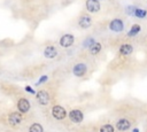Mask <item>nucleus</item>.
Masks as SVG:
<instances>
[{"label": "nucleus", "mask_w": 147, "mask_h": 132, "mask_svg": "<svg viewBox=\"0 0 147 132\" xmlns=\"http://www.w3.org/2000/svg\"><path fill=\"white\" fill-rule=\"evenodd\" d=\"M86 71H87V68H86V65H85L84 63H78V64H76V65L74 67V69H72L74 75L77 76V77L84 76V75L86 73Z\"/></svg>", "instance_id": "423d86ee"}, {"label": "nucleus", "mask_w": 147, "mask_h": 132, "mask_svg": "<svg viewBox=\"0 0 147 132\" xmlns=\"http://www.w3.org/2000/svg\"><path fill=\"white\" fill-rule=\"evenodd\" d=\"M91 24H92V18H91V16H88L86 14L82 15L78 20V25L82 29H88L91 26Z\"/></svg>", "instance_id": "39448f33"}, {"label": "nucleus", "mask_w": 147, "mask_h": 132, "mask_svg": "<svg viewBox=\"0 0 147 132\" xmlns=\"http://www.w3.org/2000/svg\"><path fill=\"white\" fill-rule=\"evenodd\" d=\"M52 115H53L54 118L61 121V119H63L65 117L67 112H65V109L63 107H61V106H54L52 108Z\"/></svg>", "instance_id": "f257e3e1"}, {"label": "nucleus", "mask_w": 147, "mask_h": 132, "mask_svg": "<svg viewBox=\"0 0 147 132\" xmlns=\"http://www.w3.org/2000/svg\"><path fill=\"white\" fill-rule=\"evenodd\" d=\"M134 9H136V7H134V6H127V8H126V13H127L129 15H133Z\"/></svg>", "instance_id": "aec40b11"}, {"label": "nucleus", "mask_w": 147, "mask_h": 132, "mask_svg": "<svg viewBox=\"0 0 147 132\" xmlns=\"http://www.w3.org/2000/svg\"><path fill=\"white\" fill-rule=\"evenodd\" d=\"M100 51H101V44H100V42L94 41V42L90 46V52H91V54H93V55H96L98 53H100Z\"/></svg>", "instance_id": "4468645a"}, {"label": "nucleus", "mask_w": 147, "mask_h": 132, "mask_svg": "<svg viewBox=\"0 0 147 132\" xmlns=\"http://www.w3.org/2000/svg\"><path fill=\"white\" fill-rule=\"evenodd\" d=\"M140 30H141V28H140L139 24H133V25L131 26L130 31L127 32V36H129V37H134V36H137V34L140 32Z\"/></svg>", "instance_id": "2eb2a0df"}, {"label": "nucleus", "mask_w": 147, "mask_h": 132, "mask_svg": "<svg viewBox=\"0 0 147 132\" xmlns=\"http://www.w3.org/2000/svg\"><path fill=\"white\" fill-rule=\"evenodd\" d=\"M75 41V37L70 33H67V34H63L61 38H60V45L64 48H68L70 47Z\"/></svg>", "instance_id": "f03ea898"}, {"label": "nucleus", "mask_w": 147, "mask_h": 132, "mask_svg": "<svg viewBox=\"0 0 147 132\" xmlns=\"http://www.w3.org/2000/svg\"><path fill=\"white\" fill-rule=\"evenodd\" d=\"M93 42H94V39H93V38H87V39H85V40H84L83 46H84V47H86V48H90V46H91Z\"/></svg>", "instance_id": "6ab92c4d"}, {"label": "nucleus", "mask_w": 147, "mask_h": 132, "mask_svg": "<svg viewBox=\"0 0 147 132\" xmlns=\"http://www.w3.org/2000/svg\"><path fill=\"white\" fill-rule=\"evenodd\" d=\"M132 52H133V47H132V45H130V44H123V45L119 47V53H121L122 55H130Z\"/></svg>", "instance_id": "ddd939ff"}, {"label": "nucleus", "mask_w": 147, "mask_h": 132, "mask_svg": "<svg viewBox=\"0 0 147 132\" xmlns=\"http://www.w3.org/2000/svg\"><path fill=\"white\" fill-rule=\"evenodd\" d=\"M44 55L47 59H54L57 55V51H56V48L54 46H47L44 49Z\"/></svg>", "instance_id": "9b49d317"}, {"label": "nucleus", "mask_w": 147, "mask_h": 132, "mask_svg": "<svg viewBox=\"0 0 147 132\" xmlns=\"http://www.w3.org/2000/svg\"><path fill=\"white\" fill-rule=\"evenodd\" d=\"M25 91H26V92H30V93H32V94H34V91H33L30 86H26V87H25Z\"/></svg>", "instance_id": "4be33fe9"}, {"label": "nucleus", "mask_w": 147, "mask_h": 132, "mask_svg": "<svg viewBox=\"0 0 147 132\" xmlns=\"http://www.w3.org/2000/svg\"><path fill=\"white\" fill-rule=\"evenodd\" d=\"M85 6L90 13H96L100 10V7H101L99 0H86Z\"/></svg>", "instance_id": "20e7f679"}, {"label": "nucleus", "mask_w": 147, "mask_h": 132, "mask_svg": "<svg viewBox=\"0 0 147 132\" xmlns=\"http://www.w3.org/2000/svg\"><path fill=\"white\" fill-rule=\"evenodd\" d=\"M109 29L114 32H121L124 29V23L119 18H115L109 23Z\"/></svg>", "instance_id": "7ed1b4c3"}, {"label": "nucleus", "mask_w": 147, "mask_h": 132, "mask_svg": "<svg viewBox=\"0 0 147 132\" xmlns=\"http://www.w3.org/2000/svg\"><path fill=\"white\" fill-rule=\"evenodd\" d=\"M29 132H44V130H42V126H41L40 124H38V123H33V124L30 126Z\"/></svg>", "instance_id": "f3484780"}, {"label": "nucleus", "mask_w": 147, "mask_h": 132, "mask_svg": "<svg viewBox=\"0 0 147 132\" xmlns=\"http://www.w3.org/2000/svg\"><path fill=\"white\" fill-rule=\"evenodd\" d=\"M69 117H70L71 122H74V123H80L83 121V118H84L83 112L80 110H77V109L76 110H71L70 114H69Z\"/></svg>", "instance_id": "6e6552de"}, {"label": "nucleus", "mask_w": 147, "mask_h": 132, "mask_svg": "<svg viewBox=\"0 0 147 132\" xmlns=\"http://www.w3.org/2000/svg\"><path fill=\"white\" fill-rule=\"evenodd\" d=\"M133 132H138V129H134V130H133Z\"/></svg>", "instance_id": "5701e85b"}, {"label": "nucleus", "mask_w": 147, "mask_h": 132, "mask_svg": "<svg viewBox=\"0 0 147 132\" xmlns=\"http://www.w3.org/2000/svg\"><path fill=\"white\" fill-rule=\"evenodd\" d=\"M17 108H18V110H20L21 112H28L29 109H30V102H29L26 99L22 98V99H20L18 102H17Z\"/></svg>", "instance_id": "1a4fd4ad"}, {"label": "nucleus", "mask_w": 147, "mask_h": 132, "mask_svg": "<svg viewBox=\"0 0 147 132\" xmlns=\"http://www.w3.org/2000/svg\"><path fill=\"white\" fill-rule=\"evenodd\" d=\"M48 79V77L47 76H42V77H40V79H39V81H37L36 83V85L38 86V85H40V84H42V83H45L46 80Z\"/></svg>", "instance_id": "412c9836"}, {"label": "nucleus", "mask_w": 147, "mask_h": 132, "mask_svg": "<svg viewBox=\"0 0 147 132\" xmlns=\"http://www.w3.org/2000/svg\"><path fill=\"white\" fill-rule=\"evenodd\" d=\"M37 99H38V102L42 106H46L48 102H49V95L46 91H40L38 92L37 94Z\"/></svg>", "instance_id": "9d476101"}, {"label": "nucleus", "mask_w": 147, "mask_h": 132, "mask_svg": "<svg viewBox=\"0 0 147 132\" xmlns=\"http://www.w3.org/2000/svg\"><path fill=\"white\" fill-rule=\"evenodd\" d=\"M133 15H134L136 17H138V18H145L146 15H147V11H146L145 9H141V8H137V7H136Z\"/></svg>", "instance_id": "dca6fc26"}, {"label": "nucleus", "mask_w": 147, "mask_h": 132, "mask_svg": "<svg viewBox=\"0 0 147 132\" xmlns=\"http://www.w3.org/2000/svg\"><path fill=\"white\" fill-rule=\"evenodd\" d=\"M100 132H114V126L110 124H105L101 126Z\"/></svg>", "instance_id": "a211bd4d"}, {"label": "nucleus", "mask_w": 147, "mask_h": 132, "mask_svg": "<svg viewBox=\"0 0 147 132\" xmlns=\"http://www.w3.org/2000/svg\"><path fill=\"white\" fill-rule=\"evenodd\" d=\"M130 126H131L130 122H129L127 119H125V118L119 119V121L117 122V124H116V127H117V130H119V131H126V130L130 129Z\"/></svg>", "instance_id": "f8f14e48"}, {"label": "nucleus", "mask_w": 147, "mask_h": 132, "mask_svg": "<svg viewBox=\"0 0 147 132\" xmlns=\"http://www.w3.org/2000/svg\"><path fill=\"white\" fill-rule=\"evenodd\" d=\"M8 122H9V124L10 125H13V126H16V125H18L21 122H22V115L20 114V112H11L9 116H8Z\"/></svg>", "instance_id": "0eeeda50"}]
</instances>
